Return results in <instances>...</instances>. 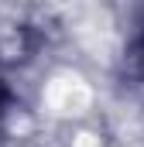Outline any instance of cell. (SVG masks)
Here are the masks:
<instances>
[{"mask_svg":"<svg viewBox=\"0 0 144 147\" xmlns=\"http://www.w3.org/2000/svg\"><path fill=\"white\" fill-rule=\"evenodd\" d=\"M93 92L82 79L75 75H55L48 86H45V106L58 116H79V113L89 106Z\"/></svg>","mask_w":144,"mask_h":147,"instance_id":"6da1fadb","label":"cell"}]
</instances>
